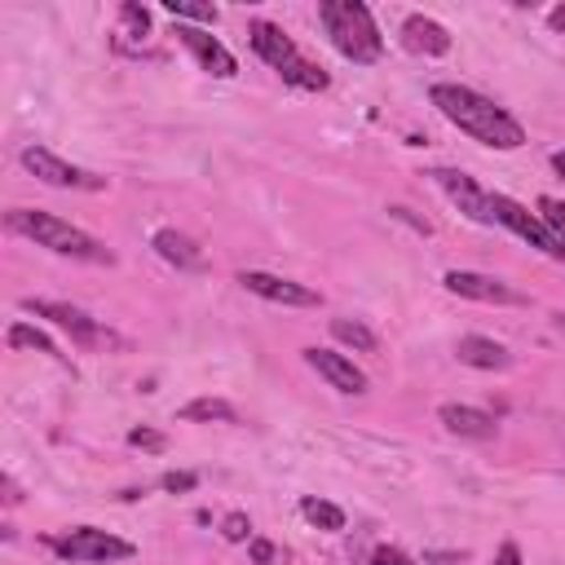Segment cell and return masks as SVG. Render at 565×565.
I'll list each match as a JSON object with an SVG mask.
<instances>
[{"instance_id": "1", "label": "cell", "mask_w": 565, "mask_h": 565, "mask_svg": "<svg viewBox=\"0 0 565 565\" xmlns=\"http://www.w3.org/2000/svg\"><path fill=\"white\" fill-rule=\"evenodd\" d=\"M428 102H433L459 132H468L472 141H481V146H490V150H516V146H525V128H521L503 106H494L486 93H477V88H468V84L441 79V84L428 88Z\"/></svg>"}, {"instance_id": "2", "label": "cell", "mask_w": 565, "mask_h": 565, "mask_svg": "<svg viewBox=\"0 0 565 565\" xmlns=\"http://www.w3.org/2000/svg\"><path fill=\"white\" fill-rule=\"evenodd\" d=\"M4 225H9L13 234L31 238L35 247H49V252L71 256V260H88V265H110V260H115L88 230L62 221V216H53V212H40V207H13V212H4Z\"/></svg>"}, {"instance_id": "3", "label": "cell", "mask_w": 565, "mask_h": 565, "mask_svg": "<svg viewBox=\"0 0 565 565\" xmlns=\"http://www.w3.org/2000/svg\"><path fill=\"white\" fill-rule=\"evenodd\" d=\"M318 22L327 26L331 44H335L349 62H358V66L380 62L384 35H380V26H375V18H371L366 4H358V0H322V4H318Z\"/></svg>"}, {"instance_id": "4", "label": "cell", "mask_w": 565, "mask_h": 565, "mask_svg": "<svg viewBox=\"0 0 565 565\" xmlns=\"http://www.w3.org/2000/svg\"><path fill=\"white\" fill-rule=\"evenodd\" d=\"M247 40H252L256 57H265V62H269V66L282 75V84L305 88V93H322V88L331 84V75H327L318 62H309V57L296 49V40L282 31V26H274V22L256 18V22H247Z\"/></svg>"}, {"instance_id": "5", "label": "cell", "mask_w": 565, "mask_h": 565, "mask_svg": "<svg viewBox=\"0 0 565 565\" xmlns=\"http://www.w3.org/2000/svg\"><path fill=\"white\" fill-rule=\"evenodd\" d=\"M44 547L62 561H84V565H110V561H128L137 547L110 530H97V525H75V530H62V534H49Z\"/></svg>"}, {"instance_id": "6", "label": "cell", "mask_w": 565, "mask_h": 565, "mask_svg": "<svg viewBox=\"0 0 565 565\" xmlns=\"http://www.w3.org/2000/svg\"><path fill=\"white\" fill-rule=\"evenodd\" d=\"M22 168L31 172V177H40L44 185H53V190H106V177H97V172H88V168H75V163H66L62 154H53V150H44V146H22Z\"/></svg>"}, {"instance_id": "7", "label": "cell", "mask_w": 565, "mask_h": 565, "mask_svg": "<svg viewBox=\"0 0 565 565\" xmlns=\"http://www.w3.org/2000/svg\"><path fill=\"white\" fill-rule=\"evenodd\" d=\"M494 225L512 230L516 238H525V243H530V247H539L543 256H552V260H565V252H561V247H556V238L547 234L543 216H539V212H530L525 203L508 199V194H494Z\"/></svg>"}, {"instance_id": "8", "label": "cell", "mask_w": 565, "mask_h": 565, "mask_svg": "<svg viewBox=\"0 0 565 565\" xmlns=\"http://www.w3.org/2000/svg\"><path fill=\"white\" fill-rule=\"evenodd\" d=\"M441 190H446V199L468 216V221H477V225H494V194L490 190H481L468 172H455V168H433L428 172Z\"/></svg>"}, {"instance_id": "9", "label": "cell", "mask_w": 565, "mask_h": 565, "mask_svg": "<svg viewBox=\"0 0 565 565\" xmlns=\"http://www.w3.org/2000/svg\"><path fill=\"white\" fill-rule=\"evenodd\" d=\"M22 309L26 313H35V318H49L53 327H62L75 344H84V349H97V344H106L110 335L102 331V322L97 318H88L84 309H75V305H66V300H22Z\"/></svg>"}, {"instance_id": "10", "label": "cell", "mask_w": 565, "mask_h": 565, "mask_svg": "<svg viewBox=\"0 0 565 565\" xmlns=\"http://www.w3.org/2000/svg\"><path fill=\"white\" fill-rule=\"evenodd\" d=\"M238 282H243L252 296L269 300V305H287V309H313V305H322V296H318L313 287H305V282H296V278L265 274V269H243Z\"/></svg>"}, {"instance_id": "11", "label": "cell", "mask_w": 565, "mask_h": 565, "mask_svg": "<svg viewBox=\"0 0 565 565\" xmlns=\"http://www.w3.org/2000/svg\"><path fill=\"white\" fill-rule=\"evenodd\" d=\"M441 287H446L450 296L481 300V305H521V300H525V296L512 291L503 278H494V274H472V269H450V274L441 278Z\"/></svg>"}, {"instance_id": "12", "label": "cell", "mask_w": 565, "mask_h": 565, "mask_svg": "<svg viewBox=\"0 0 565 565\" xmlns=\"http://www.w3.org/2000/svg\"><path fill=\"white\" fill-rule=\"evenodd\" d=\"M177 40L194 53V62L207 71V75H216V79H234L238 75V62H234V53L216 40V35H207L203 26H185V22H177Z\"/></svg>"}, {"instance_id": "13", "label": "cell", "mask_w": 565, "mask_h": 565, "mask_svg": "<svg viewBox=\"0 0 565 565\" xmlns=\"http://www.w3.org/2000/svg\"><path fill=\"white\" fill-rule=\"evenodd\" d=\"M305 362L335 388V393H349V397H362L366 393V375L353 366V358H344V353H335V349H305Z\"/></svg>"}, {"instance_id": "14", "label": "cell", "mask_w": 565, "mask_h": 565, "mask_svg": "<svg viewBox=\"0 0 565 565\" xmlns=\"http://www.w3.org/2000/svg\"><path fill=\"white\" fill-rule=\"evenodd\" d=\"M437 419L455 433V437H468V441H486V437H494V415L490 411H481V406H463V402H446V406H437Z\"/></svg>"}, {"instance_id": "15", "label": "cell", "mask_w": 565, "mask_h": 565, "mask_svg": "<svg viewBox=\"0 0 565 565\" xmlns=\"http://www.w3.org/2000/svg\"><path fill=\"white\" fill-rule=\"evenodd\" d=\"M402 44H406L411 53L441 57V53H450V31H446L441 22H433V18H424V13H411V18L402 22Z\"/></svg>"}, {"instance_id": "16", "label": "cell", "mask_w": 565, "mask_h": 565, "mask_svg": "<svg viewBox=\"0 0 565 565\" xmlns=\"http://www.w3.org/2000/svg\"><path fill=\"white\" fill-rule=\"evenodd\" d=\"M150 247L159 252V260H168V265H177V269H203V265H207L203 247H199L190 234H181V230H154V234H150Z\"/></svg>"}, {"instance_id": "17", "label": "cell", "mask_w": 565, "mask_h": 565, "mask_svg": "<svg viewBox=\"0 0 565 565\" xmlns=\"http://www.w3.org/2000/svg\"><path fill=\"white\" fill-rule=\"evenodd\" d=\"M455 358L463 366H477V371H508L512 366V353L499 340H490V335H459Z\"/></svg>"}, {"instance_id": "18", "label": "cell", "mask_w": 565, "mask_h": 565, "mask_svg": "<svg viewBox=\"0 0 565 565\" xmlns=\"http://www.w3.org/2000/svg\"><path fill=\"white\" fill-rule=\"evenodd\" d=\"M181 419L190 424H238V411L225 397H194L181 406Z\"/></svg>"}, {"instance_id": "19", "label": "cell", "mask_w": 565, "mask_h": 565, "mask_svg": "<svg viewBox=\"0 0 565 565\" xmlns=\"http://www.w3.org/2000/svg\"><path fill=\"white\" fill-rule=\"evenodd\" d=\"M331 335H335L340 344L358 349V353H375V349H380V335H375L362 318H331Z\"/></svg>"}, {"instance_id": "20", "label": "cell", "mask_w": 565, "mask_h": 565, "mask_svg": "<svg viewBox=\"0 0 565 565\" xmlns=\"http://www.w3.org/2000/svg\"><path fill=\"white\" fill-rule=\"evenodd\" d=\"M9 344H13V349H40V353H49V358H57V362L66 366V353H57V344H53L44 331H35L31 322H13V327H9Z\"/></svg>"}, {"instance_id": "21", "label": "cell", "mask_w": 565, "mask_h": 565, "mask_svg": "<svg viewBox=\"0 0 565 565\" xmlns=\"http://www.w3.org/2000/svg\"><path fill=\"white\" fill-rule=\"evenodd\" d=\"M300 516H305L309 525L327 530V534L344 530V508H335V503H327V499H305V503H300Z\"/></svg>"}, {"instance_id": "22", "label": "cell", "mask_w": 565, "mask_h": 565, "mask_svg": "<svg viewBox=\"0 0 565 565\" xmlns=\"http://www.w3.org/2000/svg\"><path fill=\"white\" fill-rule=\"evenodd\" d=\"M539 216H543L547 234L556 238V247L565 252V203H561V199H552V194H543V199H539Z\"/></svg>"}, {"instance_id": "23", "label": "cell", "mask_w": 565, "mask_h": 565, "mask_svg": "<svg viewBox=\"0 0 565 565\" xmlns=\"http://www.w3.org/2000/svg\"><path fill=\"white\" fill-rule=\"evenodd\" d=\"M163 9L172 18H190V22H216V4H199V0H163Z\"/></svg>"}, {"instance_id": "24", "label": "cell", "mask_w": 565, "mask_h": 565, "mask_svg": "<svg viewBox=\"0 0 565 565\" xmlns=\"http://www.w3.org/2000/svg\"><path fill=\"white\" fill-rule=\"evenodd\" d=\"M119 22H124V31H128L132 40H146V35H150V13H146L141 4H132V0L119 4Z\"/></svg>"}, {"instance_id": "25", "label": "cell", "mask_w": 565, "mask_h": 565, "mask_svg": "<svg viewBox=\"0 0 565 565\" xmlns=\"http://www.w3.org/2000/svg\"><path fill=\"white\" fill-rule=\"evenodd\" d=\"M221 539H225V543H243V539H252V521H247V512H230V516L221 521Z\"/></svg>"}, {"instance_id": "26", "label": "cell", "mask_w": 565, "mask_h": 565, "mask_svg": "<svg viewBox=\"0 0 565 565\" xmlns=\"http://www.w3.org/2000/svg\"><path fill=\"white\" fill-rule=\"evenodd\" d=\"M128 446H137V450H163V446H168V437H163L159 428H146V424H141V428H132V433H128Z\"/></svg>"}, {"instance_id": "27", "label": "cell", "mask_w": 565, "mask_h": 565, "mask_svg": "<svg viewBox=\"0 0 565 565\" xmlns=\"http://www.w3.org/2000/svg\"><path fill=\"white\" fill-rule=\"evenodd\" d=\"M194 486H199L194 472H163V477H159V490H168V494H185V490H194Z\"/></svg>"}, {"instance_id": "28", "label": "cell", "mask_w": 565, "mask_h": 565, "mask_svg": "<svg viewBox=\"0 0 565 565\" xmlns=\"http://www.w3.org/2000/svg\"><path fill=\"white\" fill-rule=\"evenodd\" d=\"M371 565H415L402 547H388V543H380L375 552H371Z\"/></svg>"}, {"instance_id": "29", "label": "cell", "mask_w": 565, "mask_h": 565, "mask_svg": "<svg viewBox=\"0 0 565 565\" xmlns=\"http://www.w3.org/2000/svg\"><path fill=\"white\" fill-rule=\"evenodd\" d=\"M247 547H252V561H256V565H274V561H278V547H274L269 539H247Z\"/></svg>"}, {"instance_id": "30", "label": "cell", "mask_w": 565, "mask_h": 565, "mask_svg": "<svg viewBox=\"0 0 565 565\" xmlns=\"http://www.w3.org/2000/svg\"><path fill=\"white\" fill-rule=\"evenodd\" d=\"M494 565H521V547L516 543H503L499 556H494Z\"/></svg>"}, {"instance_id": "31", "label": "cell", "mask_w": 565, "mask_h": 565, "mask_svg": "<svg viewBox=\"0 0 565 565\" xmlns=\"http://www.w3.org/2000/svg\"><path fill=\"white\" fill-rule=\"evenodd\" d=\"M0 486H4V503H9V508H13V503H18V499H22V490H18V481H13V477H9V472H4V477H0Z\"/></svg>"}, {"instance_id": "32", "label": "cell", "mask_w": 565, "mask_h": 565, "mask_svg": "<svg viewBox=\"0 0 565 565\" xmlns=\"http://www.w3.org/2000/svg\"><path fill=\"white\" fill-rule=\"evenodd\" d=\"M547 26H552V31H565V4H556V9L547 13Z\"/></svg>"}, {"instance_id": "33", "label": "cell", "mask_w": 565, "mask_h": 565, "mask_svg": "<svg viewBox=\"0 0 565 565\" xmlns=\"http://www.w3.org/2000/svg\"><path fill=\"white\" fill-rule=\"evenodd\" d=\"M552 168H556V172L565 177V150H556V154H552Z\"/></svg>"}, {"instance_id": "34", "label": "cell", "mask_w": 565, "mask_h": 565, "mask_svg": "<svg viewBox=\"0 0 565 565\" xmlns=\"http://www.w3.org/2000/svg\"><path fill=\"white\" fill-rule=\"evenodd\" d=\"M561 327H565V313H561Z\"/></svg>"}]
</instances>
